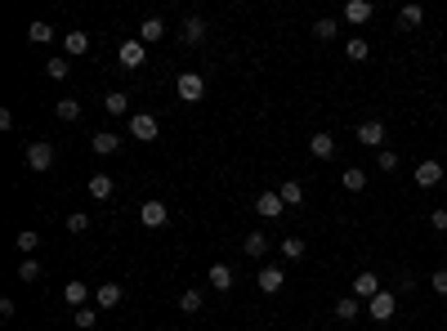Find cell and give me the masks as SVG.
<instances>
[{"label": "cell", "instance_id": "obj_1", "mask_svg": "<svg viewBox=\"0 0 447 331\" xmlns=\"http://www.w3.org/2000/svg\"><path fill=\"white\" fill-rule=\"evenodd\" d=\"M175 90H179V99H184V103H197L201 94H206V77H201V72H184V77L175 81Z\"/></svg>", "mask_w": 447, "mask_h": 331}, {"label": "cell", "instance_id": "obj_2", "mask_svg": "<svg viewBox=\"0 0 447 331\" xmlns=\"http://www.w3.org/2000/svg\"><path fill=\"white\" fill-rule=\"evenodd\" d=\"M116 58H121V67H130V72H135V67H143V63H148V45H143L139 36H135V41H121Z\"/></svg>", "mask_w": 447, "mask_h": 331}, {"label": "cell", "instance_id": "obj_3", "mask_svg": "<svg viewBox=\"0 0 447 331\" xmlns=\"http://www.w3.org/2000/svg\"><path fill=\"white\" fill-rule=\"evenodd\" d=\"M50 166H54V143H45V139L27 143V170H50Z\"/></svg>", "mask_w": 447, "mask_h": 331}, {"label": "cell", "instance_id": "obj_4", "mask_svg": "<svg viewBox=\"0 0 447 331\" xmlns=\"http://www.w3.org/2000/svg\"><path fill=\"white\" fill-rule=\"evenodd\" d=\"M255 215H260V219H282V215H286L282 193H260V197H255Z\"/></svg>", "mask_w": 447, "mask_h": 331}, {"label": "cell", "instance_id": "obj_5", "mask_svg": "<svg viewBox=\"0 0 447 331\" xmlns=\"http://www.w3.org/2000/svg\"><path fill=\"white\" fill-rule=\"evenodd\" d=\"M367 313L376 318V323H389V318L398 313V296H394V291H380L376 300H367Z\"/></svg>", "mask_w": 447, "mask_h": 331}, {"label": "cell", "instance_id": "obj_6", "mask_svg": "<svg viewBox=\"0 0 447 331\" xmlns=\"http://www.w3.org/2000/svg\"><path fill=\"white\" fill-rule=\"evenodd\" d=\"M156 130H161V126H156V117H148V112H130V134H135L139 143H152Z\"/></svg>", "mask_w": 447, "mask_h": 331}, {"label": "cell", "instance_id": "obj_7", "mask_svg": "<svg viewBox=\"0 0 447 331\" xmlns=\"http://www.w3.org/2000/svg\"><path fill=\"white\" fill-rule=\"evenodd\" d=\"M358 143H367V148H385V121H362L358 126Z\"/></svg>", "mask_w": 447, "mask_h": 331}, {"label": "cell", "instance_id": "obj_8", "mask_svg": "<svg viewBox=\"0 0 447 331\" xmlns=\"http://www.w3.org/2000/svg\"><path fill=\"white\" fill-rule=\"evenodd\" d=\"M282 287H286V273H282L277 264H264V268H260V291H264V296H277Z\"/></svg>", "mask_w": 447, "mask_h": 331}, {"label": "cell", "instance_id": "obj_9", "mask_svg": "<svg viewBox=\"0 0 447 331\" xmlns=\"http://www.w3.org/2000/svg\"><path fill=\"white\" fill-rule=\"evenodd\" d=\"M139 219H143L148 228H161L166 219H171V211H166V202H156V197H152V202H143V206H139Z\"/></svg>", "mask_w": 447, "mask_h": 331}, {"label": "cell", "instance_id": "obj_10", "mask_svg": "<svg viewBox=\"0 0 447 331\" xmlns=\"http://www.w3.org/2000/svg\"><path fill=\"white\" fill-rule=\"evenodd\" d=\"M380 291H385V287H380L376 273H358V278H354V300H376Z\"/></svg>", "mask_w": 447, "mask_h": 331}, {"label": "cell", "instance_id": "obj_11", "mask_svg": "<svg viewBox=\"0 0 447 331\" xmlns=\"http://www.w3.org/2000/svg\"><path fill=\"white\" fill-rule=\"evenodd\" d=\"M371 14H376V9H371V0H349V5H345V22H354V27L371 22Z\"/></svg>", "mask_w": 447, "mask_h": 331}, {"label": "cell", "instance_id": "obj_12", "mask_svg": "<svg viewBox=\"0 0 447 331\" xmlns=\"http://www.w3.org/2000/svg\"><path fill=\"white\" fill-rule=\"evenodd\" d=\"M309 152L318 157V162H327V157H335V139H331L327 130H318V134L309 139Z\"/></svg>", "mask_w": 447, "mask_h": 331}, {"label": "cell", "instance_id": "obj_13", "mask_svg": "<svg viewBox=\"0 0 447 331\" xmlns=\"http://www.w3.org/2000/svg\"><path fill=\"white\" fill-rule=\"evenodd\" d=\"M121 296H126V291H121L116 282H103V287L94 291V304H99V309H116V304H121Z\"/></svg>", "mask_w": 447, "mask_h": 331}, {"label": "cell", "instance_id": "obj_14", "mask_svg": "<svg viewBox=\"0 0 447 331\" xmlns=\"http://www.w3.org/2000/svg\"><path fill=\"white\" fill-rule=\"evenodd\" d=\"M63 54H67V58L90 54V36H86V32H67V36H63Z\"/></svg>", "mask_w": 447, "mask_h": 331}, {"label": "cell", "instance_id": "obj_15", "mask_svg": "<svg viewBox=\"0 0 447 331\" xmlns=\"http://www.w3.org/2000/svg\"><path fill=\"white\" fill-rule=\"evenodd\" d=\"M439 179H443V166L434 162V157H429V162H420V166H416V183H420V188H434Z\"/></svg>", "mask_w": 447, "mask_h": 331}, {"label": "cell", "instance_id": "obj_16", "mask_svg": "<svg viewBox=\"0 0 447 331\" xmlns=\"http://www.w3.org/2000/svg\"><path fill=\"white\" fill-rule=\"evenodd\" d=\"M241 255H251V260H264V255H269V238H264V233H246V242H241Z\"/></svg>", "mask_w": 447, "mask_h": 331}, {"label": "cell", "instance_id": "obj_17", "mask_svg": "<svg viewBox=\"0 0 447 331\" xmlns=\"http://www.w3.org/2000/svg\"><path fill=\"white\" fill-rule=\"evenodd\" d=\"M90 148L99 152V157H112V152L121 148V139H116L112 130H99V134H94V139H90Z\"/></svg>", "mask_w": 447, "mask_h": 331}, {"label": "cell", "instance_id": "obj_18", "mask_svg": "<svg viewBox=\"0 0 447 331\" xmlns=\"http://www.w3.org/2000/svg\"><path fill=\"white\" fill-rule=\"evenodd\" d=\"M86 193H90L94 202H107V197H112V175H90Z\"/></svg>", "mask_w": 447, "mask_h": 331}, {"label": "cell", "instance_id": "obj_19", "mask_svg": "<svg viewBox=\"0 0 447 331\" xmlns=\"http://www.w3.org/2000/svg\"><path fill=\"white\" fill-rule=\"evenodd\" d=\"M201 41H206V22L197 14H188L184 18V45H201Z\"/></svg>", "mask_w": 447, "mask_h": 331}, {"label": "cell", "instance_id": "obj_20", "mask_svg": "<svg viewBox=\"0 0 447 331\" xmlns=\"http://www.w3.org/2000/svg\"><path fill=\"white\" fill-rule=\"evenodd\" d=\"M103 112H107V117H126V112H130L126 90H112V94H107V99H103Z\"/></svg>", "mask_w": 447, "mask_h": 331}, {"label": "cell", "instance_id": "obj_21", "mask_svg": "<svg viewBox=\"0 0 447 331\" xmlns=\"http://www.w3.org/2000/svg\"><path fill=\"white\" fill-rule=\"evenodd\" d=\"M63 300H67V304H76V309H86L90 287H86V282H67V287H63Z\"/></svg>", "mask_w": 447, "mask_h": 331}, {"label": "cell", "instance_id": "obj_22", "mask_svg": "<svg viewBox=\"0 0 447 331\" xmlns=\"http://www.w3.org/2000/svg\"><path fill=\"white\" fill-rule=\"evenodd\" d=\"M161 36H166V22H161V18H143V27H139V41H143V45L161 41Z\"/></svg>", "mask_w": 447, "mask_h": 331}, {"label": "cell", "instance_id": "obj_23", "mask_svg": "<svg viewBox=\"0 0 447 331\" xmlns=\"http://www.w3.org/2000/svg\"><path fill=\"white\" fill-rule=\"evenodd\" d=\"M211 291H233V268H228V264L211 268Z\"/></svg>", "mask_w": 447, "mask_h": 331}, {"label": "cell", "instance_id": "obj_24", "mask_svg": "<svg viewBox=\"0 0 447 331\" xmlns=\"http://www.w3.org/2000/svg\"><path fill=\"white\" fill-rule=\"evenodd\" d=\"M45 77H50V81H67V77H72V63H67V54L50 58V63H45Z\"/></svg>", "mask_w": 447, "mask_h": 331}, {"label": "cell", "instance_id": "obj_25", "mask_svg": "<svg viewBox=\"0 0 447 331\" xmlns=\"http://www.w3.org/2000/svg\"><path fill=\"white\" fill-rule=\"evenodd\" d=\"M362 313V304L354 300V296H345V300H335V318H340V323H354V318Z\"/></svg>", "mask_w": 447, "mask_h": 331}, {"label": "cell", "instance_id": "obj_26", "mask_svg": "<svg viewBox=\"0 0 447 331\" xmlns=\"http://www.w3.org/2000/svg\"><path fill=\"white\" fill-rule=\"evenodd\" d=\"M340 183H345V193H362V188H367V175H362L358 166H349L345 175H340Z\"/></svg>", "mask_w": 447, "mask_h": 331}, {"label": "cell", "instance_id": "obj_27", "mask_svg": "<svg viewBox=\"0 0 447 331\" xmlns=\"http://www.w3.org/2000/svg\"><path fill=\"white\" fill-rule=\"evenodd\" d=\"M398 22H403V27H420V22H425V9H420V5H403V9H398Z\"/></svg>", "mask_w": 447, "mask_h": 331}, {"label": "cell", "instance_id": "obj_28", "mask_svg": "<svg viewBox=\"0 0 447 331\" xmlns=\"http://www.w3.org/2000/svg\"><path fill=\"white\" fill-rule=\"evenodd\" d=\"M54 117H58V121H76V117H81V103H76V99H58V103H54Z\"/></svg>", "mask_w": 447, "mask_h": 331}, {"label": "cell", "instance_id": "obj_29", "mask_svg": "<svg viewBox=\"0 0 447 331\" xmlns=\"http://www.w3.org/2000/svg\"><path fill=\"white\" fill-rule=\"evenodd\" d=\"M335 32H340L335 18H318V22H313V36H318V41H335Z\"/></svg>", "mask_w": 447, "mask_h": 331}, {"label": "cell", "instance_id": "obj_30", "mask_svg": "<svg viewBox=\"0 0 447 331\" xmlns=\"http://www.w3.org/2000/svg\"><path fill=\"white\" fill-rule=\"evenodd\" d=\"M345 54H349V58H354V63H362V58H367V54H371V45H367V41H362V36H349V45H345Z\"/></svg>", "mask_w": 447, "mask_h": 331}, {"label": "cell", "instance_id": "obj_31", "mask_svg": "<svg viewBox=\"0 0 447 331\" xmlns=\"http://www.w3.org/2000/svg\"><path fill=\"white\" fill-rule=\"evenodd\" d=\"M277 193H282V202H286V206H300V202H305V188H300L295 179H286V183H282V188H277Z\"/></svg>", "mask_w": 447, "mask_h": 331}, {"label": "cell", "instance_id": "obj_32", "mask_svg": "<svg viewBox=\"0 0 447 331\" xmlns=\"http://www.w3.org/2000/svg\"><path fill=\"white\" fill-rule=\"evenodd\" d=\"M179 309H184V313H197V309H201V287H188L184 296H179Z\"/></svg>", "mask_w": 447, "mask_h": 331}, {"label": "cell", "instance_id": "obj_33", "mask_svg": "<svg viewBox=\"0 0 447 331\" xmlns=\"http://www.w3.org/2000/svg\"><path fill=\"white\" fill-rule=\"evenodd\" d=\"M41 273H45V268H41V260H32V255L18 264V278H22V282H41Z\"/></svg>", "mask_w": 447, "mask_h": 331}, {"label": "cell", "instance_id": "obj_34", "mask_svg": "<svg viewBox=\"0 0 447 331\" xmlns=\"http://www.w3.org/2000/svg\"><path fill=\"white\" fill-rule=\"evenodd\" d=\"M27 41H32V45H45V41H54L50 22H32V27H27Z\"/></svg>", "mask_w": 447, "mask_h": 331}, {"label": "cell", "instance_id": "obj_35", "mask_svg": "<svg viewBox=\"0 0 447 331\" xmlns=\"http://www.w3.org/2000/svg\"><path fill=\"white\" fill-rule=\"evenodd\" d=\"M277 251H282L286 260H305V242H300V238H282V247H277Z\"/></svg>", "mask_w": 447, "mask_h": 331}, {"label": "cell", "instance_id": "obj_36", "mask_svg": "<svg viewBox=\"0 0 447 331\" xmlns=\"http://www.w3.org/2000/svg\"><path fill=\"white\" fill-rule=\"evenodd\" d=\"M376 166L385 170V175H394V170H398V152H394V148H380V152H376Z\"/></svg>", "mask_w": 447, "mask_h": 331}, {"label": "cell", "instance_id": "obj_37", "mask_svg": "<svg viewBox=\"0 0 447 331\" xmlns=\"http://www.w3.org/2000/svg\"><path fill=\"white\" fill-rule=\"evenodd\" d=\"M72 323H76L81 331H90L94 323H99V313H94V309H90V304H86V309H76V318H72Z\"/></svg>", "mask_w": 447, "mask_h": 331}, {"label": "cell", "instance_id": "obj_38", "mask_svg": "<svg viewBox=\"0 0 447 331\" xmlns=\"http://www.w3.org/2000/svg\"><path fill=\"white\" fill-rule=\"evenodd\" d=\"M86 228H90V215L86 211H72L67 215V233H86Z\"/></svg>", "mask_w": 447, "mask_h": 331}, {"label": "cell", "instance_id": "obj_39", "mask_svg": "<svg viewBox=\"0 0 447 331\" xmlns=\"http://www.w3.org/2000/svg\"><path fill=\"white\" fill-rule=\"evenodd\" d=\"M36 247H41V238H36L32 228H22V233H18V251H27V255H32Z\"/></svg>", "mask_w": 447, "mask_h": 331}, {"label": "cell", "instance_id": "obj_40", "mask_svg": "<svg viewBox=\"0 0 447 331\" xmlns=\"http://www.w3.org/2000/svg\"><path fill=\"white\" fill-rule=\"evenodd\" d=\"M429 287H434V296H443V300H447V268H439V273L429 278Z\"/></svg>", "mask_w": 447, "mask_h": 331}, {"label": "cell", "instance_id": "obj_41", "mask_svg": "<svg viewBox=\"0 0 447 331\" xmlns=\"http://www.w3.org/2000/svg\"><path fill=\"white\" fill-rule=\"evenodd\" d=\"M429 224L439 228V233H447V211H443V206H439V211H429Z\"/></svg>", "mask_w": 447, "mask_h": 331}, {"label": "cell", "instance_id": "obj_42", "mask_svg": "<svg viewBox=\"0 0 447 331\" xmlns=\"http://www.w3.org/2000/svg\"><path fill=\"white\" fill-rule=\"evenodd\" d=\"M14 313H18V304L5 296V300H0V318H14Z\"/></svg>", "mask_w": 447, "mask_h": 331}, {"label": "cell", "instance_id": "obj_43", "mask_svg": "<svg viewBox=\"0 0 447 331\" xmlns=\"http://www.w3.org/2000/svg\"><path fill=\"white\" fill-rule=\"evenodd\" d=\"M443 331H447V327H443Z\"/></svg>", "mask_w": 447, "mask_h": 331}]
</instances>
